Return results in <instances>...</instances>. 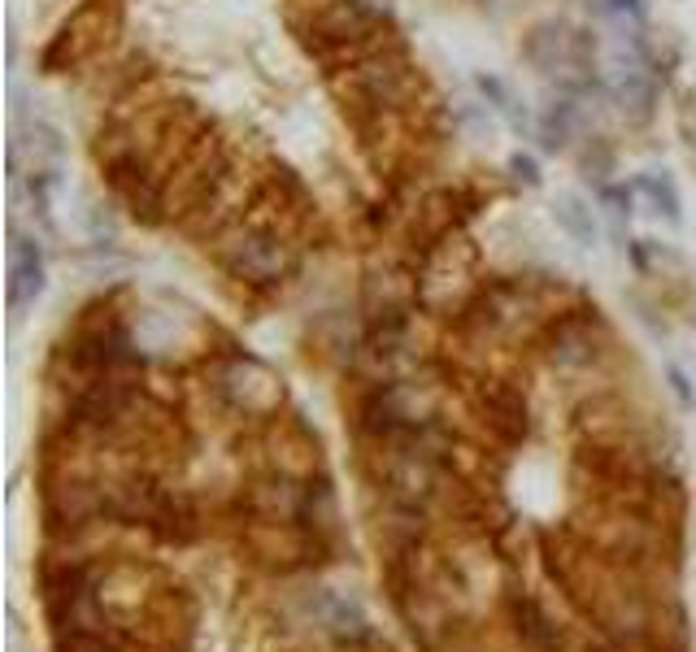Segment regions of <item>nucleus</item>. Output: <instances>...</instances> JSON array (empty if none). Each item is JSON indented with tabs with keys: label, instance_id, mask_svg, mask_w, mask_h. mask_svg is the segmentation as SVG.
Returning a JSON list of instances; mask_svg holds the SVG:
<instances>
[{
	"label": "nucleus",
	"instance_id": "nucleus-1",
	"mask_svg": "<svg viewBox=\"0 0 696 652\" xmlns=\"http://www.w3.org/2000/svg\"><path fill=\"white\" fill-rule=\"evenodd\" d=\"M418 70L396 48H365L348 61V70L336 79V96L345 100L352 122H383L387 113H400L418 96Z\"/></svg>",
	"mask_w": 696,
	"mask_h": 652
},
{
	"label": "nucleus",
	"instance_id": "nucleus-2",
	"mask_svg": "<svg viewBox=\"0 0 696 652\" xmlns=\"http://www.w3.org/2000/svg\"><path fill=\"white\" fill-rule=\"evenodd\" d=\"M218 262L231 279L253 283V288H271L292 270V240L279 222L266 218H240L218 236Z\"/></svg>",
	"mask_w": 696,
	"mask_h": 652
},
{
	"label": "nucleus",
	"instance_id": "nucleus-3",
	"mask_svg": "<svg viewBox=\"0 0 696 652\" xmlns=\"http://www.w3.org/2000/svg\"><path fill=\"white\" fill-rule=\"evenodd\" d=\"M523 57L544 74V79H557L562 92H575L584 96L588 87H597V39L592 31L584 26H571L562 17H549L540 26L527 31L523 39Z\"/></svg>",
	"mask_w": 696,
	"mask_h": 652
},
{
	"label": "nucleus",
	"instance_id": "nucleus-4",
	"mask_svg": "<svg viewBox=\"0 0 696 652\" xmlns=\"http://www.w3.org/2000/svg\"><path fill=\"white\" fill-rule=\"evenodd\" d=\"M109 31H118V0H87L70 13V22L57 31V39L44 52V70L57 74L61 65H74L83 57H92L96 48H105Z\"/></svg>",
	"mask_w": 696,
	"mask_h": 652
},
{
	"label": "nucleus",
	"instance_id": "nucleus-5",
	"mask_svg": "<svg viewBox=\"0 0 696 652\" xmlns=\"http://www.w3.org/2000/svg\"><path fill=\"white\" fill-rule=\"evenodd\" d=\"M387 13L374 0H332L327 9H319V17L310 22V39L319 48H348V52H365L361 44L379 31Z\"/></svg>",
	"mask_w": 696,
	"mask_h": 652
},
{
	"label": "nucleus",
	"instance_id": "nucleus-6",
	"mask_svg": "<svg viewBox=\"0 0 696 652\" xmlns=\"http://www.w3.org/2000/svg\"><path fill=\"white\" fill-rule=\"evenodd\" d=\"M214 387H218V396L227 405H236L244 413H266V409H275L284 400L279 378L262 361H253V357H236V361L218 365L214 370Z\"/></svg>",
	"mask_w": 696,
	"mask_h": 652
},
{
	"label": "nucleus",
	"instance_id": "nucleus-7",
	"mask_svg": "<svg viewBox=\"0 0 696 652\" xmlns=\"http://www.w3.org/2000/svg\"><path fill=\"white\" fill-rule=\"evenodd\" d=\"M48 288V270H44V253L31 236L9 231V310L22 314L26 305H35Z\"/></svg>",
	"mask_w": 696,
	"mask_h": 652
},
{
	"label": "nucleus",
	"instance_id": "nucleus-8",
	"mask_svg": "<svg viewBox=\"0 0 696 652\" xmlns=\"http://www.w3.org/2000/svg\"><path fill=\"white\" fill-rule=\"evenodd\" d=\"M579 122H584V105H579V96H575V92H557V96L540 109V118H536L540 148H544V153H562V148H571V144H575V135H579Z\"/></svg>",
	"mask_w": 696,
	"mask_h": 652
},
{
	"label": "nucleus",
	"instance_id": "nucleus-9",
	"mask_svg": "<svg viewBox=\"0 0 696 652\" xmlns=\"http://www.w3.org/2000/svg\"><path fill=\"white\" fill-rule=\"evenodd\" d=\"M601 323L597 318H566L553 330V361L562 365H588L601 352Z\"/></svg>",
	"mask_w": 696,
	"mask_h": 652
},
{
	"label": "nucleus",
	"instance_id": "nucleus-10",
	"mask_svg": "<svg viewBox=\"0 0 696 652\" xmlns=\"http://www.w3.org/2000/svg\"><path fill=\"white\" fill-rule=\"evenodd\" d=\"M553 222H557V231L571 236L579 249L601 244L597 209H592V201H584L579 192H557V196H553Z\"/></svg>",
	"mask_w": 696,
	"mask_h": 652
},
{
	"label": "nucleus",
	"instance_id": "nucleus-11",
	"mask_svg": "<svg viewBox=\"0 0 696 652\" xmlns=\"http://www.w3.org/2000/svg\"><path fill=\"white\" fill-rule=\"evenodd\" d=\"M632 192L649 205V214H653V218H667L671 227H680V222H684V201H680L675 179H671L667 170H645V174H636V179H632Z\"/></svg>",
	"mask_w": 696,
	"mask_h": 652
},
{
	"label": "nucleus",
	"instance_id": "nucleus-12",
	"mask_svg": "<svg viewBox=\"0 0 696 652\" xmlns=\"http://www.w3.org/2000/svg\"><path fill=\"white\" fill-rule=\"evenodd\" d=\"M475 92L483 96V109H492V113L509 118L518 131H523V126H536V122L527 118V109L518 105V96L509 92V83H505V79H496V74H475Z\"/></svg>",
	"mask_w": 696,
	"mask_h": 652
},
{
	"label": "nucleus",
	"instance_id": "nucleus-13",
	"mask_svg": "<svg viewBox=\"0 0 696 652\" xmlns=\"http://www.w3.org/2000/svg\"><path fill=\"white\" fill-rule=\"evenodd\" d=\"M632 196H636L632 188H614V183H601V188H597V201H601V205L610 209V218H619V222L632 218Z\"/></svg>",
	"mask_w": 696,
	"mask_h": 652
},
{
	"label": "nucleus",
	"instance_id": "nucleus-14",
	"mask_svg": "<svg viewBox=\"0 0 696 652\" xmlns=\"http://www.w3.org/2000/svg\"><path fill=\"white\" fill-rule=\"evenodd\" d=\"M509 174H514L523 188H540V161L527 157V153H514V157H509Z\"/></svg>",
	"mask_w": 696,
	"mask_h": 652
},
{
	"label": "nucleus",
	"instance_id": "nucleus-15",
	"mask_svg": "<svg viewBox=\"0 0 696 652\" xmlns=\"http://www.w3.org/2000/svg\"><path fill=\"white\" fill-rule=\"evenodd\" d=\"M667 378H671V391H675L684 405H693V391H688V378H684V370H680V365H671V370H667Z\"/></svg>",
	"mask_w": 696,
	"mask_h": 652
},
{
	"label": "nucleus",
	"instance_id": "nucleus-16",
	"mask_svg": "<svg viewBox=\"0 0 696 652\" xmlns=\"http://www.w3.org/2000/svg\"><path fill=\"white\" fill-rule=\"evenodd\" d=\"M610 13H627V17H640L645 13V0H605Z\"/></svg>",
	"mask_w": 696,
	"mask_h": 652
}]
</instances>
